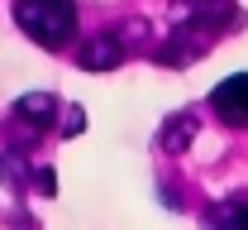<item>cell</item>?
<instances>
[{"label":"cell","instance_id":"277c9868","mask_svg":"<svg viewBox=\"0 0 248 230\" xmlns=\"http://www.w3.org/2000/svg\"><path fill=\"white\" fill-rule=\"evenodd\" d=\"M120 58H124V38L120 34H100V38H86L81 43L77 67L81 72H110V67H120Z\"/></svg>","mask_w":248,"mask_h":230},{"label":"cell","instance_id":"7a4b0ae2","mask_svg":"<svg viewBox=\"0 0 248 230\" xmlns=\"http://www.w3.org/2000/svg\"><path fill=\"white\" fill-rule=\"evenodd\" d=\"M182 24H186L191 34H201L205 43H215L219 34L239 29V24H244V15H239V5H234V0H191V5H186V15H182Z\"/></svg>","mask_w":248,"mask_h":230},{"label":"cell","instance_id":"ba28073f","mask_svg":"<svg viewBox=\"0 0 248 230\" xmlns=\"http://www.w3.org/2000/svg\"><path fill=\"white\" fill-rule=\"evenodd\" d=\"M33 173H38V177H33V187H38L43 197H53V192H58V177H53V168H33Z\"/></svg>","mask_w":248,"mask_h":230},{"label":"cell","instance_id":"6da1fadb","mask_svg":"<svg viewBox=\"0 0 248 230\" xmlns=\"http://www.w3.org/2000/svg\"><path fill=\"white\" fill-rule=\"evenodd\" d=\"M15 24L29 34L38 48H62L77 34V5L72 0H19Z\"/></svg>","mask_w":248,"mask_h":230},{"label":"cell","instance_id":"3957f363","mask_svg":"<svg viewBox=\"0 0 248 230\" xmlns=\"http://www.w3.org/2000/svg\"><path fill=\"white\" fill-rule=\"evenodd\" d=\"M210 106H215V115L229 130H248V72L224 77L215 91H210Z\"/></svg>","mask_w":248,"mask_h":230},{"label":"cell","instance_id":"30bf717a","mask_svg":"<svg viewBox=\"0 0 248 230\" xmlns=\"http://www.w3.org/2000/svg\"><path fill=\"white\" fill-rule=\"evenodd\" d=\"M239 221H244V230H248V206H239Z\"/></svg>","mask_w":248,"mask_h":230},{"label":"cell","instance_id":"8992f818","mask_svg":"<svg viewBox=\"0 0 248 230\" xmlns=\"http://www.w3.org/2000/svg\"><path fill=\"white\" fill-rule=\"evenodd\" d=\"M15 115L24 120V125H48L53 115H58V96H48V91H29V96H19L15 101Z\"/></svg>","mask_w":248,"mask_h":230},{"label":"cell","instance_id":"9c48e42d","mask_svg":"<svg viewBox=\"0 0 248 230\" xmlns=\"http://www.w3.org/2000/svg\"><path fill=\"white\" fill-rule=\"evenodd\" d=\"M81 125H86V115H81V110L72 106V110H67V120H62V134L72 139V134H81Z\"/></svg>","mask_w":248,"mask_h":230},{"label":"cell","instance_id":"52a82bcc","mask_svg":"<svg viewBox=\"0 0 248 230\" xmlns=\"http://www.w3.org/2000/svg\"><path fill=\"white\" fill-rule=\"evenodd\" d=\"M205 230H244L239 206H215V211H205Z\"/></svg>","mask_w":248,"mask_h":230},{"label":"cell","instance_id":"5b68a950","mask_svg":"<svg viewBox=\"0 0 248 230\" xmlns=\"http://www.w3.org/2000/svg\"><path fill=\"white\" fill-rule=\"evenodd\" d=\"M196 130H201V115H196V110H182V115L162 120L157 144H162L167 154H186V149H191V139H196Z\"/></svg>","mask_w":248,"mask_h":230}]
</instances>
